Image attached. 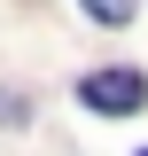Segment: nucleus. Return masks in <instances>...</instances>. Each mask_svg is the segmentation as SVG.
<instances>
[{
	"mask_svg": "<svg viewBox=\"0 0 148 156\" xmlns=\"http://www.w3.org/2000/svg\"><path fill=\"white\" fill-rule=\"evenodd\" d=\"M78 101L101 109V117H125V109H140V101H148V78H140V70H93L86 86H78Z\"/></svg>",
	"mask_w": 148,
	"mask_h": 156,
	"instance_id": "f257e3e1",
	"label": "nucleus"
},
{
	"mask_svg": "<svg viewBox=\"0 0 148 156\" xmlns=\"http://www.w3.org/2000/svg\"><path fill=\"white\" fill-rule=\"evenodd\" d=\"M93 23H132V0H86Z\"/></svg>",
	"mask_w": 148,
	"mask_h": 156,
	"instance_id": "f03ea898",
	"label": "nucleus"
},
{
	"mask_svg": "<svg viewBox=\"0 0 148 156\" xmlns=\"http://www.w3.org/2000/svg\"><path fill=\"white\" fill-rule=\"evenodd\" d=\"M23 117V94H0V125H16Z\"/></svg>",
	"mask_w": 148,
	"mask_h": 156,
	"instance_id": "7ed1b4c3",
	"label": "nucleus"
},
{
	"mask_svg": "<svg viewBox=\"0 0 148 156\" xmlns=\"http://www.w3.org/2000/svg\"><path fill=\"white\" fill-rule=\"evenodd\" d=\"M140 156H148V148H140Z\"/></svg>",
	"mask_w": 148,
	"mask_h": 156,
	"instance_id": "20e7f679",
	"label": "nucleus"
}]
</instances>
